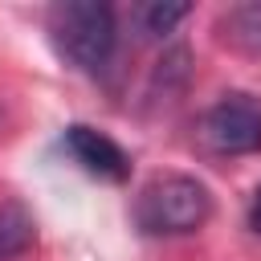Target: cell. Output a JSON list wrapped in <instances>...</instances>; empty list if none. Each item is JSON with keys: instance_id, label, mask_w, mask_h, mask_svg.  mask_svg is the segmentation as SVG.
<instances>
[{"instance_id": "1", "label": "cell", "mask_w": 261, "mask_h": 261, "mask_svg": "<svg viewBox=\"0 0 261 261\" xmlns=\"http://www.w3.org/2000/svg\"><path fill=\"white\" fill-rule=\"evenodd\" d=\"M53 49L82 73H102L118 49V20L106 0H65L49 8Z\"/></svg>"}, {"instance_id": "2", "label": "cell", "mask_w": 261, "mask_h": 261, "mask_svg": "<svg viewBox=\"0 0 261 261\" xmlns=\"http://www.w3.org/2000/svg\"><path fill=\"white\" fill-rule=\"evenodd\" d=\"M212 216V192L196 175H151L135 196V224L147 237H188Z\"/></svg>"}, {"instance_id": "3", "label": "cell", "mask_w": 261, "mask_h": 261, "mask_svg": "<svg viewBox=\"0 0 261 261\" xmlns=\"http://www.w3.org/2000/svg\"><path fill=\"white\" fill-rule=\"evenodd\" d=\"M200 139L216 155H249L261 151V98L257 94H224L200 118Z\"/></svg>"}, {"instance_id": "4", "label": "cell", "mask_w": 261, "mask_h": 261, "mask_svg": "<svg viewBox=\"0 0 261 261\" xmlns=\"http://www.w3.org/2000/svg\"><path fill=\"white\" fill-rule=\"evenodd\" d=\"M65 151L90 171V175H98V179H126L130 175V155L106 135V130H94V126H86V122H73V126H65Z\"/></svg>"}, {"instance_id": "5", "label": "cell", "mask_w": 261, "mask_h": 261, "mask_svg": "<svg viewBox=\"0 0 261 261\" xmlns=\"http://www.w3.org/2000/svg\"><path fill=\"white\" fill-rule=\"evenodd\" d=\"M37 241V220L24 204H0V261L29 253Z\"/></svg>"}, {"instance_id": "6", "label": "cell", "mask_w": 261, "mask_h": 261, "mask_svg": "<svg viewBox=\"0 0 261 261\" xmlns=\"http://www.w3.org/2000/svg\"><path fill=\"white\" fill-rule=\"evenodd\" d=\"M224 37H228L237 49L261 53V0H249V4L228 8V16H224Z\"/></svg>"}, {"instance_id": "7", "label": "cell", "mask_w": 261, "mask_h": 261, "mask_svg": "<svg viewBox=\"0 0 261 261\" xmlns=\"http://www.w3.org/2000/svg\"><path fill=\"white\" fill-rule=\"evenodd\" d=\"M184 16H188V4H163V0L143 4V8L135 12V20H139V33H143V37H167Z\"/></svg>"}, {"instance_id": "8", "label": "cell", "mask_w": 261, "mask_h": 261, "mask_svg": "<svg viewBox=\"0 0 261 261\" xmlns=\"http://www.w3.org/2000/svg\"><path fill=\"white\" fill-rule=\"evenodd\" d=\"M249 228L261 237V184H257V192H253V200H249Z\"/></svg>"}]
</instances>
